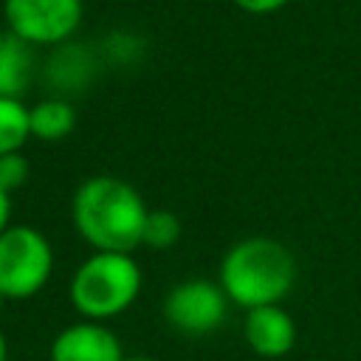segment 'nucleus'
Segmentation results:
<instances>
[{"label":"nucleus","instance_id":"423d86ee","mask_svg":"<svg viewBox=\"0 0 361 361\" xmlns=\"http://www.w3.org/2000/svg\"><path fill=\"white\" fill-rule=\"evenodd\" d=\"M228 296L220 282L206 276L180 279L164 296V319L183 336H209L228 316Z\"/></svg>","mask_w":361,"mask_h":361},{"label":"nucleus","instance_id":"9d476101","mask_svg":"<svg viewBox=\"0 0 361 361\" xmlns=\"http://www.w3.org/2000/svg\"><path fill=\"white\" fill-rule=\"evenodd\" d=\"M79 113L68 99L59 96H48L42 102H37L34 107H28V127H31V138L39 141H62L76 130Z\"/></svg>","mask_w":361,"mask_h":361},{"label":"nucleus","instance_id":"f03ea898","mask_svg":"<svg viewBox=\"0 0 361 361\" xmlns=\"http://www.w3.org/2000/svg\"><path fill=\"white\" fill-rule=\"evenodd\" d=\"M217 282L243 310L279 305L296 282V259L274 237H243L223 254Z\"/></svg>","mask_w":361,"mask_h":361},{"label":"nucleus","instance_id":"1a4fd4ad","mask_svg":"<svg viewBox=\"0 0 361 361\" xmlns=\"http://www.w3.org/2000/svg\"><path fill=\"white\" fill-rule=\"evenodd\" d=\"M34 76V45L11 34L0 31V99H23Z\"/></svg>","mask_w":361,"mask_h":361},{"label":"nucleus","instance_id":"f8f14e48","mask_svg":"<svg viewBox=\"0 0 361 361\" xmlns=\"http://www.w3.org/2000/svg\"><path fill=\"white\" fill-rule=\"evenodd\" d=\"M180 234H183V223H180V217L175 212H169V209H149L147 223H144L141 245L164 251V248L178 245Z\"/></svg>","mask_w":361,"mask_h":361},{"label":"nucleus","instance_id":"9b49d317","mask_svg":"<svg viewBox=\"0 0 361 361\" xmlns=\"http://www.w3.org/2000/svg\"><path fill=\"white\" fill-rule=\"evenodd\" d=\"M28 138V104L23 99H0V155L20 152Z\"/></svg>","mask_w":361,"mask_h":361},{"label":"nucleus","instance_id":"f257e3e1","mask_svg":"<svg viewBox=\"0 0 361 361\" xmlns=\"http://www.w3.org/2000/svg\"><path fill=\"white\" fill-rule=\"evenodd\" d=\"M149 206L141 192L113 175L82 180L71 197V220L93 251L133 254L141 245Z\"/></svg>","mask_w":361,"mask_h":361},{"label":"nucleus","instance_id":"4468645a","mask_svg":"<svg viewBox=\"0 0 361 361\" xmlns=\"http://www.w3.org/2000/svg\"><path fill=\"white\" fill-rule=\"evenodd\" d=\"M231 3L245 14H274L282 11L290 0H231Z\"/></svg>","mask_w":361,"mask_h":361},{"label":"nucleus","instance_id":"a211bd4d","mask_svg":"<svg viewBox=\"0 0 361 361\" xmlns=\"http://www.w3.org/2000/svg\"><path fill=\"white\" fill-rule=\"evenodd\" d=\"M3 302H6V296H3V290H0V307H3Z\"/></svg>","mask_w":361,"mask_h":361},{"label":"nucleus","instance_id":"7ed1b4c3","mask_svg":"<svg viewBox=\"0 0 361 361\" xmlns=\"http://www.w3.org/2000/svg\"><path fill=\"white\" fill-rule=\"evenodd\" d=\"M141 279L144 274L133 254L93 251L73 271L68 299L82 319L104 324L133 307L141 293Z\"/></svg>","mask_w":361,"mask_h":361},{"label":"nucleus","instance_id":"f3484780","mask_svg":"<svg viewBox=\"0 0 361 361\" xmlns=\"http://www.w3.org/2000/svg\"><path fill=\"white\" fill-rule=\"evenodd\" d=\"M124 361H158V358H149V355H124Z\"/></svg>","mask_w":361,"mask_h":361},{"label":"nucleus","instance_id":"6e6552de","mask_svg":"<svg viewBox=\"0 0 361 361\" xmlns=\"http://www.w3.org/2000/svg\"><path fill=\"white\" fill-rule=\"evenodd\" d=\"M243 338L254 355L282 358L296 344V322L282 305H262V307L245 310Z\"/></svg>","mask_w":361,"mask_h":361},{"label":"nucleus","instance_id":"dca6fc26","mask_svg":"<svg viewBox=\"0 0 361 361\" xmlns=\"http://www.w3.org/2000/svg\"><path fill=\"white\" fill-rule=\"evenodd\" d=\"M0 361H8V341L3 336V330H0Z\"/></svg>","mask_w":361,"mask_h":361},{"label":"nucleus","instance_id":"39448f33","mask_svg":"<svg viewBox=\"0 0 361 361\" xmlns=\"http://www.w3.org/2000/svg\"><path fill=\"white\" fill-rule=\"evenodd\" d=\"M85 0H3V20L28 45H65L82 25Z\"/></svg>","mask_w":361,"mask_h":361},{"label":"nucleus","instance_id":"ddd939ff","mask_svg":"<svg viewBox=\"0 0 361 361\" xmlns=\"http://www.w3.org/2000/svg\"><path fill=\"white\" fill-rule=\"evenodd\" d=\"M28 178H31V164L23 155V149L0 155V189L3 192H8V195L17 192L20 186L28 183Z\"/></svg>","mask_w":361,"mask_h":361},{"label":"nucleus","instance_id":"0eeeda50","mask_svg":"<svg viewBox=\"0 0 361 361\" xmlns=\"http://www.w3.org/2000/svg\"><path fill=\"white\" fill-rule=\"evenodd\" d=\"M51 361H124L118 336L102 322H73L51 341Z\"/></svg>","mask_w":361,"mask_h":361},{"label":"nucleus","instance_id":"20e7f679","mask_svg":"<svg viewBox=\"0 0 361 361\" xmlns=\"http://www.w3.org/2000/svg\"><path fill=\"white\" fill-rule=\"evenodd\" d=\"M54 274L51 240L25 223H11L0 234V290L6 299H31Z\"/></svg>","mask_w":361,"mask_h":361},{"label":"nucleus","instance_id":"2eb2a0df","mask_svg":"<svg viewBox=\"0 0 361 361\" xmlns=\"http://www.w3.org/2000/svg\"><path fill=\"white\" fill-rule=\"evenodd\" d=\"M11 226V195L0 189V234Z\"/></svg>","mask_w":361,"mask_h":361}]
</instances>
